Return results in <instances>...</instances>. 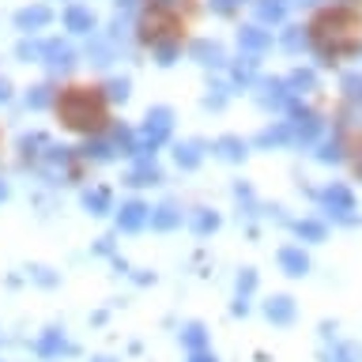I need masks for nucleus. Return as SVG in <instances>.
Returning a JSON list of instances; mask_svg holds the SVG:
<instances>
[{"mask_svg": "<svg viewBox=\"0 0 362 362\" xmlns=\"http://www.w3.org/2000/svg\"><path fill=\"white\" fill-rule=\"evenodd\" d=\"M49 113L57 129L76 136V140H102L117 129V106H113L110 87L98 79H64L53 87Z\"/></svg>", "mask_w": 362, "mask_h": 362, "instance_id": "f257e3e1", "label": "nucleus"}, {"mask_svg": "<svg viewBox=\"0 0 362 362\" xmlns=\"http://www.w3.org/2000/svg\"><path fill=\"white\" fill-rule=\"evenodd\" d=\"M200 16H204L200 0H140L136 42L147 53H177L192 42Z\"/></svg>", "mask_w": 362, "mask_h": 362, "instance_id": "f03ea898", "label": "nucleus"}, {"mask_svg": "<svg viewBox=\"0 0 362 362\" xmlns=\"http://www.w3.org/2000/svg\"><path fill=\"white\" fill-rule=\"evenodd\" d=\"M305 42L325 64H344L362 53V4L332 0L305 19Z\"/></svg>", "mask_w": 362, "mask_h": 362, "instance_id": "7ed1b4c3", "label": "nucleus"}, {"mask_svg": "<svg viewBox=\"0 0 362 362\" xmlns=\"http://www.w3.org/2000/svg\"><path fill=\"white\" fill-rule=\"evenodd\" d=\"M344 155H347V166H351V174L362 177V129H355L344 140Z\"/></svg>", "mask_w": 362, "mask_h": 362, "instance_id": "20e7f679", "label": "nucleus"}, {"mask_svg": "<svg viewBox=\"0 0 362 362\" xmlns=\"http://www.w3.org/2000/svg\"><path fill=\"white\" fill-rule=\"evenodd\" d=\"M0 144H4V132H0Z\"/></svg>", "mask_w": 362, "mask_h": 362, "instance_id": "39448f33", "label": "nucleus"}, {"mask_svg": "<svg viewBox=\"0 0 362 362\" xmlns=\"http://www.w3.org/2000/svg\"><path fill=\"white\" fill-rule=\"evenodd\" d=\"M351 4H362V0H351Z\"/></svg>", "mask_w": 362, "mask_h": 362, "instance_id": "423d86ee", "label": "nucleus"}]
</instances>
